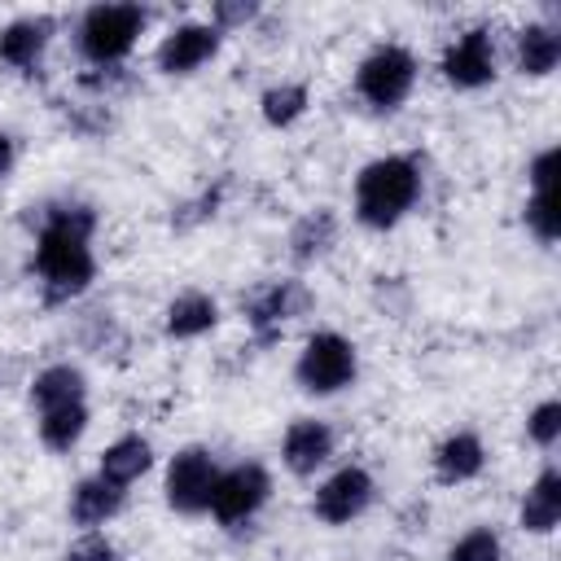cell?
Returning a JSON list of instances; mask_svg holds the SVG:
<instances>
[{
	"label": "cell",
	"instance_id": "26",
	"mask_svg": "<svg viewBox=\"0 0 561 561\" xmlns=\"http://www.w3.org/2000/svg\"><path fill=\"white\" fill-rule=\"evenodd\" d=\"M526 438L535 443V447H557V438H561V399H543V403H535L530 408V416H526Z\"/></svg>",
	"mask_w": 561,
	"mask_h": 561
},
{
	"label": "cell",
	"instance_id": "23",
	"mask_svg": "<svg viewBox=\"0 0 561 561\" xmlns=\"http://www.w3.org/2000/svg\"><path fill=\"white\" fill-rule=\"evenodd\" d=\"M311 105V92L307 83H272L263 96H259V114L267 127H294Z\"/></svg>",
	"mask_w": 561,
	"mask_h": 561
},
{
	"label": "cell",
	"instance_id": "22",
	"mask_svg": "<svg viewBox=\"0 0 561 561\" xmlns=\"http://www.w3.org/2000/svg\"><path fill=\"white\" fill-rule=\"evenodd\" d=\"M333 241H337V219H333V210H307V215L289 228V254H294V263H316V259H324Z\"/></svg>",
	"mask_w": 561,
	"mask_h": 561
},
{
	"label": "cell",
	"instance_id": "16",
	"mask_svg": "<svg viewBox=\"0 0 561 561\" xmlns=\"http://www.w3.org/2000/svg\"><path fill=\"white\" fill-rule=\"evenodd\" d=\"M517 522L530 535H552L557 530V522H561V469L557 465L539 469V478L526 486V500L517 508Z\"/></svg>",
	"mask_w": 561,
	"mask_h": 561
},
{
	"label": "cell",
	"instance_id": "14",
	"mask_svg": "<svg viewBox=\"0 0 561 561\" xmlns=\"http://www.w3.org/2000/svg\"><path fill=\"white\" fill-rule=\"evenodd\" d=\"M486 469V443L473 430H456L434 447V478L443 486H460L473 482Z\"/></svg>",
	"mask_w": 561,
	"mask_h": 561
},
{
	"label": "cell",
	"instance_id": "7",
	"mask_svg": "<svg viewBox=\"0 0 561 561\" xmlns=\"http://www.w3.org/2000/svg\"><path fill=\"white\" fill-rule=\"evenodd\" d=\"M215 478H219V465L206 447H180L171 460H167V478H162V495H167V508L184 513V517H197L210 508V491H215Z\"/></svg>",
	"mask_w": 561,
	"mask_h": 561
},
{
	"label": "cell",
	"instance_id": "19",
	"mask_svg": "<svg viewBox=\"0 0 561 561\" xmlns=\"http://www.w3.org/2000/svg\"><path fill=\"white\" fill-rule=\"evenodd\" d=\"M149 465H153V447H149V438H140V434H123V438H114V443L101 451L96 473H101L105 482H114V486L127 491L136 478L149 473Z\"/></svg>",
	"mask_w": 561,
	"mask_h": 561
},
{
	"label": "cell",
	"instance_id": "30",
	"mask_svg": "<svg viewBox=\"0 0 561 561\" xmlns=\"http://www.w3.org/2000/svg\"><path fill=\"white\" fill-rule=\"evenodd\" d=\"M13 167H18V140L9 131H0V184L13 175Z\"/></svg>",
	"mask_w": 561,
	"mask_h": 561
},
{
	"label": "cell",
	"instance_id": "27",
	"mask_svg": "<svg viewBox=\"0 0 561 561\" xmlns=\"http://www.w3.org/2000/svg\"><path fill=\"white\" fill-rule=\"evenodd\" d=\"M61 561H118V548L101 535V530H83L70 548H66V557Z\"/></svg>",
	"mask_w": 561,
	"mask_h": 561
},
{
	"label": "cell",
	"instance_id": "10",
	"mask_svg": "<svg viewBox=\"0 0 561 561\" xmlns=\"http://www.w3.org/2000/svg\"><path fill=\"white\" fill-rule=\"evenodd\" d=\"M311 307V294H307V285L302 280H267L263 289H254L250 298H245V320H250V329L263 337V342H272L294 316H302Z\"/></svg>",
	"mask_w": 561,
	"mask_h": 561
},
{
	"label": "cell",
	"instance_id": "6",
	"mask_svg": "<svg viewBox=\"0 0 561 561\" xmlns=\"http://www.w3.org/2000/svg\"><path fill=\"white\" fill-rule=\"evenodd\" d=\"M267 500H272V473H267L259 460H241V465H232V469H219L206 513H210L219 526L232 530V526L250 522Z\"/></svg>",
	"mask_w": 561,
	"mask_h": 561
},
{
	"label": "cell",
	"instance_id": "11",
	"mask_svg": "<svg viewBox=\"0 0 561 561\" xmlns=\"http://www.w3.org/2000/svg\"><path fill=\"white\" fill-rule=\"evenodd\" d=\"M219 39L224 35L210 22H180V26H171L162 35V44L153 53V66L162 75H193L219 53Z\"/></svg>",
	"mask_w": 561,
	"mask_h": 561
},
{
	"label": "cell",
	"instance_id": "2",
	"mask_svg": "<svg viewBox=\"0 0 561 561\" xmlns=\"http://www.w3.org/2000/svg\"><path fill=\"white\" fill-rule=\"evenodd\" d=\"M421 167L408 153H381L355 175V219L373 232L394 228L421 202Z\"/></svg>",
	"mask_w": 561,
	"mask_h": 561
},
{
	"label": "cell",
	"instance_id": "4",
	"mask_svg": "<svg viewBox=\"0 0 561 561\" xmlns=\"http://www.w3.org/2000/svg\"><path fill=\"white\" fill-rule=\"evenodd\" d=\"M355 377H359V351H355V342H351L346 333L320 329V333H311V337L302 342L298 364H294V381H298L307 394H316V399L337 394V390H346Z\"/></svg>",
	"mask_w": 561,
	"mask_h": 561
},
{
	"label": "cell",
	"instance_id": "25",
	"mask_svg": "<svg viewBox=\"0 0 561 561\" xmlns=\"http://www.w3.org/2000/svg\"><path fill=\"white\" fill-rule=\"evenodd\" d=\"M526 228L543 241V245H552L557 241V193L552 188H530V197H526Z\"/></svg>",
	"mask_w": 561,
	"mask_h": 561
},
{
	"label": "cell",
	"instance_id": "13",
	"mask_svg": "<svg viewBox=\"0 0 561 561\" xmlns=\"http://www.w3.org/2000/svg\"><path fill=\"white\" fill-rule=\"evenodd\" d=\"M329 456H333V430L316 416H298L280 438V465L294 478H311L316 469L329 465Z\"/></svg>",
	"mask_w": 561,
	"mask_h": 561
},
{
	"label": "cell",
	"instance_id": "9",
	"mask_svg": "<svg viewBox=\"0 0 561 561\" xmlns=\"http://www.w3.org/2000/svg\"><path fill=\"white\" fill-rule=\"evenodd\" d=\"M443 79L460 92H478L495 79V35L491 26H469L460 31L447 48H443V61H438Z\"/></svg>",
	"mask_w": 561,
	"mask_h": 561
},
{
	"label": "cell",
	"instance_id": "3",
	"mask_svg": "<svg viewBox=\"0 0 561 561\" xmlns=\"http://www.w3.org/2000/svg\"><path fill=\"white\" fill-rule=\"evenodd\" d=\"M145 26H149V9H140V4H92L79 18L75 44L92 66L110 70L136 48Z\"/></svg>",
	"mask_w": 561,
	"mask_h": 561
},
{
	"label": "cell",
	"instance_id": "29",
	"mask_svg": "<svg viewBox=\"0 0 561 561\" xmlns=\"http://www.w3.org/2000/svg\"><path fill=\"white\" fill-rule=\"evenodd\" d=\"M530 188H552V180H557V145H548V149H539L535 158H530Z\"/></svg>",
	"mask_w": 561,
	"mask_h": 561
},
{
	"label": "cell",
	"instance_id": "1",
	"mask_svg": "<svg viewBox=\"0 0 561 561\" xmlns=\"http://www.w3.org/2000/svg\"><path fill=\"white\" fill-rule=\"evenodd\" d=\"M92 232H96V210L83 202H57L44 210L31 272L39 276V289L48 302H70L96 280Z\"/></svg>",
	"mask_w": 561,
	"mask_h": 561
},
{
	"label": "cell",
	"instance_id": "28",
	"mask_svg": "<svg viewBox=\"0 0 561 561\" xmlns=\"http://www.w3.org/2000/svg\"><path fill=\"white\" fill-rule=\"evenodd\" d=\"M254 13H259V4H232V0H219V4L210 9V26L224 35V31H232V26H245Z\"/></svg>",
	"mask_w": 561,
	"mask_h": 561
},
{
	"label": "cell",
	"instance_id": "20",
	"mask_svg": "<svg viewBox=\"0 0 561 561\" xmlns=\"http://www.w3.org/2000/svg\"><path fill=\"white\" fill-rule=\"evenodd\" d=\"M88 421H92L88 399L44 408L39 421H35V425H39V443H44L48 451H70V447H79V438L88 434Z\"/></svg>",
	"mask_w": 561,
	"mask_h": 561
},
{
	"label": "cell",
	"instance_id": "24",
	"mask_svg": "<svg viewBox=\"0 0 561 561\" xmlns=\"http://www.w3.org/2000/svg\"><path fill=\"white\" fill-rule=\"evenodd\" d=\"M447 561H504V543L491 526H473L447 548Z\"/></svg>",
	"mask_w": 561,
	"mask_h": 561
},
{
	"label": "cell",
	"instance_id": "21",
	"mask_svg": "<svg viewBox=\"0 0 561 561\" xmlns=\"http://www.w3.org/2000/svg\"><path fill=\"white\" fill-rule=\"evenodd\" d=\"M75 399H88V377L79 364H48L35 373V381H31L35 412L57 408V403H75Z\"/></svg>",
	"mask_w": 561,
	"mask_h": 561
},
{
	"label": "cell",
	"instance_id": "18",
	"mask_svg": "<svg viewBox=\"0 0 561 561\" xmlns=\"http://www.w3.org/2000/svg\"><path fill=\"white\" fill-rule=\"evenodd\" d=\"M167 337L175 342H188V337H202L219 324V302L206 294V289H184L167 302Z\"/></svg>",
	"mask_w": 561,
	"mask_h": 561
},
{
	"label": "cell",
	"instance_id": "17",
	"mask_svg": "<svg viewBox=\"0 0 561 561\" xmlns=\"http://www.w3.org/2000/svg\"><path fill=\"white\" fill-rule=\"evenodd\" d=\"M513 61L526 79H543L557 70L561 61V31L552 22H526L517 31V48H513Z\"/></svg>",
	"mask_w": 561,
	"mask_h": 561
},
{
	"label": "cell",
	"instance_id": "8",
	"mask_svg": "<svg viewBox=\"0 0 561 561\" xmlns=\"http://www.w3.org/2000/svg\"><path fill=\"white\" fill-rule=\"evenodd\" d=\"M373 495H377L373 473H368L364 465H342V469H333V473L316 486L311 513H316L324 526H351L355 517L368 513Z\"/></svg>",
	"mask_w": 561,
	"mask_h": 561
},
{
	"label": "cell",
	"instance_id": "15",
	"mask_svg": "<svg viewBox=\"0 0 561 561\" xmlns=\"http://www.w3.org/2000/svg\"><path fill=\"white\" fill-rule=\"evenodd\" d=\"M123 500H127V491L114 486V482H105L101 473L79 478L75 491H70V522L83 526V530H96V526H105L110 517L123 513Z\"/></svg>",
	"mask_w": 561,
	"mask_h": 561
},
{
	"label": "cell",
	"instance_id": "12",
	"mask_svg": "<svg viewBox=\"0 0 561 561\" xmlns=\"http://www.w3.org/2000/svg\"><path fill=\"white\" fill-rule=\"evenodd\" d=\"M57 35V18L48 13H22L0 26V61L13 70H35Z\"/></svg>",
	"mask_w": 561,
	"mask_h": 561
},
{
	"label": "cell",
	"instance_id": "5",
	"mask_svg": "<svg viewBox=\"0 0 561 561\" xmlns=\"http://www.w3.org/2000/svg\"><path fill=\"white\" fill-rule=\"evenodd\" d=\"M416 53L403 48V44H377L359 66H355V92L368 110L377 114H390L399 110L412 88H416Z\"/></svg>",
	"mask_w": 561,
	"mask_h": 561
}]
</instances>
